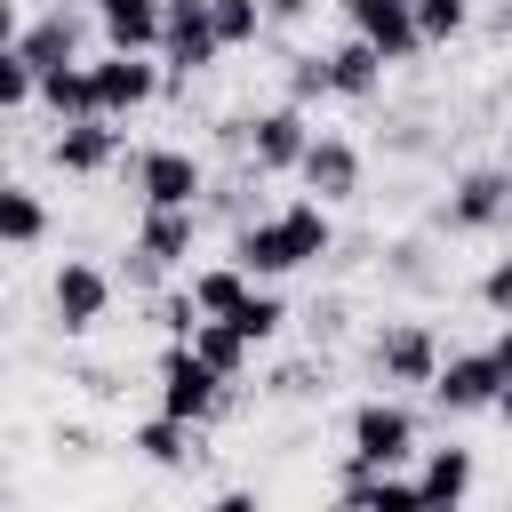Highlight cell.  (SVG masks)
<instances>
[{"mask_svg": "<svg viewBox=\"0 0 512 512\" xmlns=\"http://www.w3.org/2000/svg\"><path fill=\"white\" fill-rule=\"evenodd\" d=\"M328 240H336V232H328V208H320V200H296V208H280V216L240 224V232H232V256H240L256 280H280V272L320 264Z\"/></svg>", "mask_w": 512, "mask_h": 512, "instance_id": "cell-1", "label": "cell"}, {"mask_svg": "<svg viewBox=\"0 0 512 512\" xmlns=\"http://www.w3.org/2000/svg\"><path fill=\"white\" fill-rule=\"evenodd\" d=\"M192 240H200V208H144V224H136V240H128V288H160L184 256H192Z\"/></svg>", "mask_w": 512, "mask_h": 512, "instance_id": "cell-2", "label": "cell"}, {"mask_svg": "<svg viewBox=\"0 0 512 512\" xmlns=\"http://www.w3.org/2000/svg\"><path fill=\"white\" fill-rule=\"evenodd\" d=\"M232 376L224 368H208L200 352H192V336H168V352H160V408L168 416H184V424H216L224 416V392Z\"/></svg>", "mask_w": 512, "mask_h": 512, "instance_id": "cell-3", "label": "cell"}, {"mask_svg": "<svg viewBox=\"0 0 512 512\" xmlns=\"http://www.w3.org/2000/svg\"><path fill=\"white\" fill-rule=\"evenodd\" d=\"M128 184L144 208H200L208 200V168L176 144H152V152H128Z\"/></svg>", "mask_w": 512, "mask_h": 512, "instance_id": "cell-4", "label": "cell"}, {"mask_svg": "<svg viewBox=\"0 0 512 512\" xmlns=\"http://www.w3.org/2000/svg\"><path fill=\"white\" fill-rule=\"evenodd\" d=\"M160 8H168V24H160V64H168V88H184L192 72L216 64L224 32H216V8H208V0H160Z\"/></svg>", "mask_w": 512, "mask_h": 512, "instance_id": "cell-5", "label": "cell"}, {"mask_svg": "<svg viewBox=\"0 0 512 512\" xmlns=\"http://www.w3.org/2000/svg\"><path fill=\"white\" fill-rule=\"evenodd\" d=\"M88 80H96V112H112V120L168 96V64H152V48H112L88 64Z\"/></svg>", "mask_w": 512, "mask_h": 512, "instance_id": "cell-6", "label": "cell"}, {"mask_svg": "<svg viewBox=\"0 0 512 512\" xmlns=\"http://www.w3.org/2000/svg\"><path fill=\"white\" fill-rule=\"evenodd\" d=\"M352 456H368V464H416L424 456L416 448V416L400 400H360L352 408Z\"/></svg>", "mask_w": 512, "mask_h": 512, "instance_id": "cell-7", "label": "cell"}, {"mask_svg": "<svg viewBox=\"0 0 512 512\" xmlns=\"http://www.w3.org/2000/svg\"><path fill=\"white\" fill-rule=\"evenodd\" d=\"M432 400H440L448 416L496 408V400H504V368H496V352H448L440 376H432Z\"/></svg>", "mask_w": 512, "mask_h": 512, "instance_id": "cell-8", "label": "cell"}, {"mask_svg": "<svg viewBox=\"0 0 512 512\" xmlns=\"http://www.w3.org/2000/svg\"><path fill=\"white\" fill-rule=\"evenodd\" d=\"M304 144H312L304 104H272V112H256V120H248V160H256V176H296Z\"/></svg>", "mask_w": 512, "mask_h": 512, "instance_id": "cell-9", "label": "cell"}, {"mask_svg": "<svg viewBox=\"0 0 512 512\" xmlns=\"http://www.w3.org/2000/svg\"><path fill=\"white\" fill-rule=\"evenodd\" d=\"M48 304H56V328H64V336H88V328L104 320V304H112V280H104L96 264L64 256L56 280H48Z\"/></svg>", "mask_w": 512, "mask_h": 512, "instance_id": "cell-10", "label": "cell"}, {"mask_svg": "<svg viewBox=\"0 0 512 512\" xmlns=\"http://www.w3.org/2000/svg\"><path fill=\"white\" fill-rule=\"evenodd\" d=\"M48 160H56L64 176H104V168L120 160V128H112V112L56 120V144H48Z\"/></svg>", "mask_w": 512, "mask_h": 512, "instance_id": "cell-11", "label": "cell"}, {"mask_svg": "<svg viewBox=\"0 0 512 512\" xmlns=\"http://www.w3.org/2000/svg\"><path fill=\"white\" fill-rule=\"evenodd\" d=\"M376 376H384V384H424V392H432V376H440L432 328H424V320H392V328L376 336Z\"/></svg>", "mask_w": 512, "mask_h": 512, "instance_id": "cell-12", "label": "cell"}, {"mask_svg": "<svg viewBox=\"0 0 512 512\" xmlns=\"http://www.w3.org/2000/svg\"><path fill=\"white\" fill-rule=\"evenodd\" d=\"M352 16V32H368L384 48V64H408L424 48V24H416V0H336Z\"/></svg>", "mask_w": 512, "mask_h": 512, "instance_id": "cell-13", "label": "cell"}, {"mask_svg": "<svg viewBox=\"0 0 512 512\" xmlns=\"http://www.w3.org/2000/svg\"><path fill=\"white\" fill-rule=\"evenodd\" d=\"M504 216H512V176H504V168H464L456 192H448V224H456V232H488V224H504Z\"/></svg>", "mask_w": 512, "mask_h": 512, "instance_id": "cell-14", "label": "cell"}, {"mask_svg": "<svg viewBox=\"0 0 512 512\" xmlns=\"http://www.w3.org/2000/svg\"><path fill=\"white\" fill-rule=\"evenodd\" d=\"M296 176H304V192H320V200H352V192H360V152H352L344 136H312L304 160H296Z\"/></svg>", "mask_w": 512, "mask_h": 512, "instance_id": "cell-15", "label": "cell"}, {"mask_svg": "<svg viewBox=\"0 0 512 512\" xmlns=\"http://www.w3.org/2000/svg\"><path fill=\"white\" fill-rule=\"evenodd\" d=\"M128 448L144 456V464H160V472H184V464H200V424H184V416H144L136 432H128Z\"/></svg>", "mask_w": 512, "mask_h": 512, "instance_id": "cell-16", "label": "cell"}, {"mask_svg": "<svg viewBox=\"0 0 512 512\" xmlns=\"http://www.w3.org/2000/svg\"><path fill=\"white\" fill-rule=\"evenodd\" d=\"M16 48H24L40 72H56V64H80V16H72V8H48L40 24H24V32H16Z\"/></svg>", "mask_w": 512, "mask_h": 512, "instance_id": "cell-17", "label": "cell"}, {"mask_svg": "<svg viewBox=\"0 0 512 512\" xmlns=\"http://www.w3.org/2000/svg\"><path fill=\"white\" fill-rule=\"evenodd\" d=\"M328 56H336V96H352V104H368V96L384 88V48H376L368 32H352V40H336Z\"/></svg>", "mask_w": 512, "mask_h": 512, "instance_id": "cell-18", "label": "cell"}, {"mask_svg": "<svg viewBox=\"0 0 512 512\" xmlns=\"http://www.w3.org/2000/svg\"><path fill=\"white\" fill-rule=\"evenodd\" d=\"M416 480H424V504H464L480 472H472V448H424V472Z\"/></svg>", "mask_w": 512, "mask_h": 512, "instance_id": "cell-19", "label": "cell"}, {"mask_svg": "<svg viewBox=\"0 0 512 512\" xmlns=\"http://www.w3.org/2000/svg\"><path fill=\"white\" fill-rule=\"evenodd\" d=\"M160 24H168L160 0H112L104 8V40L112 48H160Z\"/></svg>", "mask_w": 512, "mask_h": 512, "instance_id": "cell-20", "label": "cell"}, {"mask_svg": "<svg viewBox=\"0 0 512 512\" xmlns=\"http://www.w3.org/2000/svg\"><path fill=\"white\" fill-rule=\"evenodd\" d=\"M40 104H48L56 120H88V112H96V80H88V64H56V72H40Z\"/></svg>", "mask_w": 512, "mask_h": 512, "instance_id": "cell-21", "label": "cell"}, {"mask_svg": "<svg viewBox=\"0 0 512 512\" xmlns=\"http://www.w3.org/2000/svg\"><path fill=\"white\" fill-rule=\"evenodd\" d=\"M248 264L232 256V264H208V272H192V296H200V312H240L248 304Z\"/></svg>", "mask_w": 512, "mask_h": 512, "instance_id": "cell-22", "label": "cell"}, {"mask_svg": "<svg viewBox=\"0 0 512 512\" xmlns=\"http://www.w3.org/2000/svg\"><path fill=\"white\" fill-rule=\"evenodd\" d=\"M336 96V56L328 48H296L288 56V104H320Z\"/></svg>", "mask_w": 512, "mask_h": 512, "instance_id": "cell-23", "label": "cell"}, {"mask_svg": "<svg viewBox=\"0 0 512 512\" xmlns=\"http://www.w3.org/2000/svg\"><path fill=\"white\" fill-rule=\"evenodd\" d=\"M40 232H48V208H40V192L8 184V192H0V240H8V248H32Z\"/></svg>", "mask_w": 512, "mask_h": 512, "instance_id": "cell-24", "label": "cell"}, {"mask_svg": "<svg viewBox=\"0 0 512 512\" xmlns=\"http://www.w3.org/2000/svg\"><path fill=\"white\" fill-rule=\"evenodd\" d=\"M416 24H424V48H448L472 32V0H416Z\"/></svg>", "mask_w": 512, "mask_h": 512, "instance_id": "cell-25", "label": "cell"}, {"mask_svg": "<svg viewBox=\"0 0 512 512\" xmlns=\"http://www.w3.org/2000/svg\"><path fill=\"white\" fill-rule=\"evenodd\" d=\"M216 8V32H224V48H248L272 16H264V0H208Z\"/></svg>", "mask_w": 512, "mask_h": 512, "instance_id": "cell-26", "label": "cell"}, {"mask_svg": "<svg viewBox=\"0 0 512 512\" xmlns=\"http://www.w3.org/2000/svg\"><path fill=\"white\" fill-rule=\"evenodd\" d=\"M232 320H240V328H248L256 344H272V336L288 328V304H280V296H256V288H248V304H240Z\"/></svg>", "mask_w": 512, "mask_h": 512, "instance_id": "cell-27", "label": "cell"}, {"mask_svg": "<svg viewBox=\"0 0 512 512\" xmlns=\"http://www.w3.org/2000/svg\"><path fill=\"white\" fill-rule=\"evenodd\" d=\"M480 304H488L496 320H512V256H496V264L480 272Z\"/></svg>", "mask_w": 512, "mask_h": 512, "instance_id": "cell-28", "label": "cell"}, {"mask_svg": "<svg viewBox=\"0 0 512 512\" xmlns=\"http://www.w3.org/2000/svg\"><path fill=\"white\" fill-rule=\"evenodd\" d=\"M312 8H320V0H264V16H272V24H304Z\"/></svg>", "mask_w": 512, "mask_h": 512, "instance_id": "cell-29", "label": "cell"}, {"mask_svg": "<svg viewBox=\"0 0 512 512\" xmlns=\"http://www.w3.org/2000/svg\"><path fill=\"white\" fill-rule=\"evenodd\" d=\"M488 352H496V368H504V392H512V328H504V336H496Z\"/></svg>", "mask_w": 512, "mask_h": 512, "instance_id": "cell-30", "label": "cell"}, {"mask_svg": "<svg viewBox=\"0 0 512 512\" xmlns=\"http://www.w3.org/2000/svg\"><path fill=\"white\" fill-rule=\"evenodd\" d=\"M488 32H496V40H512V0H504V8L488 16Z\"/></svg>", "mask_w": 512, "mask_h": 512, "instance_id": "cell-31", "label": "cell"}, {"mask_svg": "<svg viewBox=\"0 0 512 512\" xmlns=\"http://www.w3.org/2000/svg\"><path fill=\"white\" fill-rule=\"evenodd\" d=\"M496 408H504V424H512V392H504V400H496Z\"/></svg>", "mask_w": 512, "mask_h": 512, "instance_id": "cell-32", "label": "cell"}, {"mask_svg": "<svg viewBox=\"0 0 512 512\" xmlns=\"http://www.w3.org/2000/svg\"><path fill=\"white\" fill-rule=\"evenodd\" d=\"M88 8H96V16H104V8H112V0H88Z\"/></svg>", "mask_w": 512, "mask_h": 512, "instance_id": "cell-33", "label": "cell"}]
</instances>
